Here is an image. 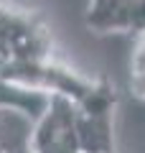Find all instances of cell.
Masks as SVG:
<instances>
[{"mask_svg": "<svg viewBox=\"0 0 145 153\" xmlns=\"http://www.w3.org/2000/svg\"><path fill=\"white\" fill-rule=\"evenodd\" d=\"M0 76L79 100L94 79L71 69L56 51L51 26L33 8L0 0Z\"/></svg>", "mask_w": 145, "mask_h": 153, "instance_id": "obj_1", "label": "cell"}, {"mask_svg": "<svg viewBox=\"0 0 145 153\" xmlns=\"http://www.w3.org/2000/svg\"><path fill=\"white\" fill-rule=\"evenodd\" d=\"M74 105L81 153H115V84L107 76H97L94 84L79 100H74Z\"/></svg>", "mask_w": 145, "mask_h": 153, "instance_id": "obj_2", "label": "cell"}, {"mask_svg": "<svg viewBox=\"0 0 145 153\" xmlns=\"http://www.w3.org/2000/svg\"><path fill=\"white\" fill-rule=\"evenodd\" d=\"M26 146L33 153H81L74 97L51 92L46 110L33 120V130Z\"/></svg>", "mask_w": 145, "mask_h": 153, "instance_id": "obj_3", "label": "cell"}, {"mask_svg": "<svg viewBox=\"0 0 145 153\" xmlns=\"http://www.w3.org/2000/svg\"><path fill=\"white\" fill-rule=\"evenodd\" d=\"M84 26L97 36H143L145 0H89Z\"/></svg>", "mask_w": 145, "mask_h": 153, "instance_id": "obj_4", "label": "cell"}, {"mask_svg": "<svg viewBox=\"0 0 145 153\" xmlns=\"http://www.w3.org/2000/svg\"><path fill=\"white\" fill-rule=\"evenodd\" d=\"M48 100H51V92L23 87V84H16L10 79H5V76H0V110L21 112L26 120L33 123L46 110Z\"/></svg>", "mask_w": 145, "mask_h": 153, "instance_id": "obj_5", "label": "cell"}, {"mask_svg": "<svg viewBox=\"0 0 145 153\" xmlns=\"http://www.w3.org/2000/svg\"><path fill=\"white\" fill-rule=\"evenodd\" d=\"M8 153H33L28 146H16V148H8Z\"/></svg>", "mask_w": 145, "mask_h": 153, "instance_id": "obj_6", "label": "cell"}, {"mask_svg": "<svg viewBox=\"0 0 145 153\" xmlns=\"http://www.w3.org/2000/svg\"><path fill=\"white\" fill-rule=\"evenodd\" d=\"M0 153H8V146H3V143H0Z\"/></svg>", "mask_w": 145, "mask_h": 153, "instance_id": "obj_7", "label": "cell"}]
</instances>
